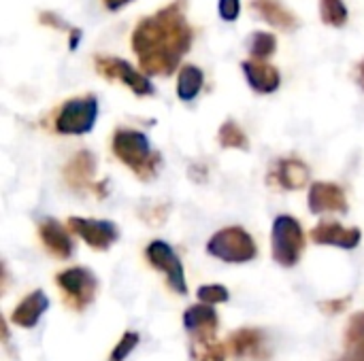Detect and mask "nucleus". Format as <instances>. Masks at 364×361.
<instances>
[{"mask_svg": "<svg viewBox=\"0 0 364 361\" xmlns=\"http://www.w3.org/2000/svg\"><path fill=\"white\" fill-rule=\"evenodd\" d=\"M252 9L273 28L294 30L299 26L296 15L288 6H284L279 0H252Z\"/></svg>", "mask_w": 364, "mask_h": 361, "instance_id": "6ab92c4d", "label": "nucleus"}, {"mask_svg": "<svg viewBox=\"0 0 364 361\" xmlns=\"http://www.w3.org/2000/svg\"><path fill=\"white\" fill-rule=\"evenodd\" d=\"M241 68L250 87L258 94H273L282 85V74L273 64H267L260 60H245Z\"/></svg>", "mask_w": 364, "mask_h": 361, "instance_id": "2eb2a0df", "label": "nucleus"}, {"mask_svg": "<svg viewBox=\"0 0 364 361\" xmlns=\"http://www.w3.org/2000/svg\"><path fill=\"white\" fill-rule=\"evenodd\" d=\"M136 347H139V334H136V332H126V334L119 338V343L115 345V349L111 351L109 361H126L128 360V355H130Z\"/></svg>", "mask_w": 364, "mask_h": 361, "instance_id": "bb28decb", "label": "nucleus"}, {"mask_svg": "<svg viewBox=\"0 0 364 361\" xmlns=\"http://www.w3.org/2000/svg\"><path fill=\"white\" fill-rule=\"evenodd\" d=\"M38 21H41L43 26H51V28H55V30H66V32L73 30L70 26H66V23H64L55 13H51V11H43L41 17H38Z\"/></svg>", "mask_w": 364, "mask_h": 361, "instance_id": "c756f323", "label": "nucleus"}, {"mask_svg": "<svg viewBox=\"0 0 364 361\" xmlns=\"http://www.w3.org/2000/svg\"><path fill=\"white\" fill-rule=\"evenodd\" d=\"M94 66H96L98 74H102L109 81L124 83L136 96H151L156 91L154 83L147 79V74L139 72L130 62H126L122 57H96Z\"/></svg>", "mask_w": 364, "mask_h": 361, "instance_id": "6e6552de", "label": "nucleus"}, {"mask_svg": "<svg viewBox=\"0 0 364 361\" xmlns=\"http://www.w3.org/2000/svg\"><path fill=\"white\" fill-rule=\"evenodd\" d=\"M303 249H305V232H303L301 221L292 215L275 217L273 228H271L273 260L284 268H292L299 264Z\"/></svg>", "mask_w": 364, "mask_h": 361, "instance_id": "7ed1b4c3", "label": "nucleus"}, {"mask_svg": "<svg viewBox=\"0 0 364 361\" xmlns=\"http://www.w3.org/2000/svg\"><path fill=\"white\" fill-rule=\"evenodd\" d=\"M68 34H70V38H68V47L75 51V49L79 47V40H81V30H79V28H73Z\"/></svg>", "mask_w": 364, "mask_h": 361, "instance_id": "7c9ffc66", "label": "nucleus"}, {"mask_svg": "<svg viewBox=\"0 0 364 361\" xmlns=\"http://www.w3.org/2000/svg\"><path fill=\"white\" fill-rule=\"evenodd\" d=\"M356 81H358V85L364 89V60L356 66Z\"/></svg>", "mask_w": 364, "mask_h": 361, "instance_id": "473e14b6", "label": "nucleus"}, {"mask_svg": "<svg viewBox=\"0 0 364 361\" xmlns=\"http://www.w3.org/2000/svg\"><path fill=\"white\" fill-rule=\"evenodd\" d=\"M190 361H226V349L213 340H192Z\"/></svg>", "mask_w": 364, "mask_h": 361, "instance_id": "393cba45", "label": "nucleus"}, {"mask_svg": "<svg viewBox=\"0 0 364 361\" xmlns=\"http://www.w3.org/2000/svg\"><path fill=\"white\" fill-rule=\"evenodd\" d=\"M207 253L226 264H247L256 260L258 247L252 234L239 226L224 228L215 232L207 243Z\"/></svg>", "mask_w": 364, "mask_h": 361, "instance_id": "20e7f679", "label": "nucleus"}, {"mask_svg": "<svg viewBox=\"0 0 364 361\" xmlns=\"http://www.w3.org/2000/svg\"><path fill=\"white\" fill-rule=\"evenodd\" d=\"M228 351L239 357H252V360H264L267 351H264V332L256 330V328H241L237 332H232L228 336Z\"/></svg>", "mask_w": 364, "mask_h": 361, "instance_id": "4468645a", "label": "nucleus"}, {"mask_svg": "<svg viewBox=\"0 0 364 361\" xmlns=\"http://www.w3.org/2000/svg\"><path fill=\"white\" fill-rule=\"evenodd\" d=\"M145 260H147V264L151 268L164 272L166 285L171 287V291H175L177 296H186L188 294L183 264L179 260L177 251L168 243H164V240H151L145 247Z\"/></svg>", "mask_w": 364, "mask_h": 361, "instance_id": "0eeeda50", "label": "nucleus"}, {"mask_svg": "<svg viewBox=\"0 0 364 361\" xmlns=\"http://www.w3.org/2000/svg\"><path fill=\"white\" fill-rule=\"evenodd\" d=\"M38 236L43 247L55 257V260H68L73 255V238L68 234V230L55 221V219H45L38 226Z\"/></svg>", "mask_w": 364, "mask_h": 361, "instance_id": "dca6fc26", "label": "nucleus"}, {"mask_svg": "<svg viewBox=\"0 0 364 361\" xmlns=\"http://www.w3.org/2000/svg\"><path fill=\"white\" fill-rule=\"evenodd\" d=\"M188 0H173L154 15L143 17L132 30L130 43L139 66L147 77L173 74L190 51L194 30L188 21Z\"/></svg>", "mask_w": 364, "mask_h": 361, "instance_id": "f257e3e1", "label": "nucleus"}, {"mask_svg": "<svg viewBox=\"0 0 364 361\" xmlns=\"http://www.w3.org/2000/svg\"><path fill=\"white\" fill-rule=\"evenodd\" d=\"M218 326H220L218 313L207 304L188 306V311L183 313V328L192 340H213Z\"/></svg>", "mask_w": 364, "mask_h": 361, "instance_id": "f8f14e48", "label": "nucleus"}, {"mask_svg": "<svg viewBox=\"0 0 364 361\" xmlns=\"http://www.w3.org/2000/svg\"><path fill=\"white\" fill-rule=\"evenodd\" d=\"M320 19L331 28H343L350 19V11L343 0H320Z\"/></svg>", "mask_w": 364, "mask_h": 361, "instance_id": "b1692460", "label": "nucleus"}, {"mask_svg": "<svg viewBox=\"0 0 364 361\" xmlns=\"http://www.w3.org/2000/svg\"><path fill=\"white\" fill-rule=\"evenodd\" d=\"M55 283L62 291L64 302L77 313L92 304L96 289H98V279L94 277L90 268H83V266H75V268L58 272Z\"/></svg>", "mask_w": 364, "mask_h": 361, "instance_id": "423d86ee", "label": "nucleus"}, {"mask_svg": "<svg viewBox=\"0 0 364 361\" xmlns=\"http://www.w3.org/2000/svg\"><path fill=\"white\" fill-rule=\"evenodd\" d=\"M218 140L224 149H239V151H250V138L247 134L243 132V128L228 119L220 126V132H218Z\"/></svg>", "mask_w": 364, "mask_h": 361, "instance_id": "4be33fe9", "label": "nucleus"}, {"mask_svg": "<svg viewBox=\"0 0 364 361\" xmlns=\"http://www.w3.org/2000/svg\"><path fill=\"white\" fill-rule=\"evenodd\" d=\"M218 13L224 21H237L241 15V0H218Z\"/></svg>", "mask_w": 364, "mask_h": 361, "instance_id": "cd10ccee", "label": "nucleus"}, {"mask_svg": "<svg viewBox=\"0 0 364 361\" xmlns=\"http://www.w3.org/2000/svg\"><path fill=\"white\" fill-rule=\"evenodd\" d=\"M98 119V98L94 94L77 96L66 100L53 121V128L58 134L66 136H83L92 132Z\"/></svg>", "mask_w": 364, "mask_h": 361, "instance_id": "39448f33", "label": "nucleus"}, {"mask_svg": "<svg viewBox=\"0 0 364 361\" xmlns=\"http://www.w3.org/2000/svg\"><path fill=\"white\" fill-rule=\"evenodd\" d=\"M275 177V183L284 189H303L309 181V166L299 157H284L275 164V170H271Z\"/></svg>", "mask_w": 364, "mask_h": 361, "instance_id": "a211bd4d", "label": "nucleus"}, {"mask_svg": "<svg viewBox=\"0 0 364 361\" xmlns=\"http://www.w3.org/2000/svg\"><path fill=\"white\" fill-rule=\"evenodd\" d=\"M49 309V298L45 296V291L36 289V291H30L15 309H13V315H11V321L21 328V330H30L34 328L41 317L47 313Z\"/></svg>", "mask_w": 364, "mask_h": 361, "instance_id": "f3484780", "label": "nucleus"}, {"mask_svg": "<svg viewBox=\"0 0 364 361\" xmlns=\"http://www.w3.org/2000/svg\"><path fill=\"white\" fill-rule=\"evenodd\" d=\"M350 302H352L350 296H346V298H335V300H324V302H320V311L326 313V315H339V313H343V311L350 306Z\"/></svg>", "mask_w": 364, "mask_h": 361, "instance_id": "c85d7f7f", "label": "nucleus"}, {"mask_svg": "<svg viewBox=\"0 0 364 361\" xmlns=\"http://www.w3.org/2000/svg\"><path fill=\"white\" fill-rule=\"evenodd\" d=\"M205 85V72L194 66V64H186L179 68V74H177V96L179 100L183 102H192L200 89Z\"/></svg>", "mask_w": 364, "mask_h": 361, "instance_id": "412c9836", "label": "nucleus"}, {"mask_svg": "<svg viewBox=\"0 0 364 361\" xmlns=\"http://www.w3.org/2000/svg\"><path fill=\"white\" fill-rule=\"evenodd\" d=\"M309 211L314 215H324V213H348V196L343 187L337 183L328 181H316L309 187Z\"/></svg>", "mask_w": 364, "mask_h": 361, "instance_id": "9d476101", "label": "nucleus"}, {"mask_svg": "<svg viewBox=\"0 0 364 361\" xmlns=\"http://www.w3.org/2000/svg\"><path fill=\"white\" fill-rule=\"evenodd\" d=\"M196 298L200 304H207V306H213V304H222V302H228L230 294L224 285H203L198 287L196 291Z\"/></svg>", "mask_w": 364, "mask_h": 361, "instance_id": "a878e982", "label": "nucleus"}, {"mask_svg": "<svg viewBox=\"0 0 364 361\" xmlns=\"http://www.w3.org/2000/svg\"><path fill=\"white\" fill-rule=\"evenodd\" d=\"M343 343V353L337 361H364V313L350 317Z\"/></svg>", "mask_w": 364, "mask_h": 361, "instance_id": "aec40b11", "label": "nucleus"}, {"mask_svg": "<svg viewBox=\"0 0 364 361\" xmlns=\"http://www.w3.org/2000/svg\"><path fill=\"white\" fill-rule=\"evenodd\" d=\"M111 149H113V155L124 166H128L141 181H151L158 177L162 157L158 151L151 149L149 138L141 130L117 128L113 132Z\"/></svg>", "mask_w": 364, "mask_h": 361, "instance_id": "f03ea898", "label": "nucleus"}, {"mask_svg": "<svg viewBox=\"0 0 364 361\" xmlns=\"http://www.w3.org/2000/svg\"><path fill=\"white\" fill-rule=\"evenodd\" d=\"M247 51L252 55V60H260L264 62L267 57H271L277 51V38L271 32H252L247 38Z\"/></svg>", "mask_w": 364, "mask_h": 361, "instance_id": "5701e85b", "label": "nucleus"}, {"mask_svg": "<svg viewBox=\"0 0 364 361\" xmlns=\"http://www.w3.org/2000/svg\"><path fill=\"white\" fill-rule=\"evenodd\" d=\"M94 172H96V157L90 149H81L77 151L64 166L62 174H64V181L68 187L81 191V189H87L92 187V179H94Z\"/></svg>", "mask_w": 364, "mask_h": 361, "instance_id": "ddd939ff", "label": "nucleus"}, {"mask_svg": "<svg viewBox=\"0 0 364 361\" xmlns=\"http://www.w3.org/2000/svg\"><path fill=\"white\" fill-rule=\"evenodd\" d=\"M309 238L316 245H326V247L352 251L360 245L363 232L358 228H343L339 221H322L309 232Z\"/></svg>", "mask_w": 364, "mask_h": 361, "instance_id": "9b49d317", "label": "nucleus"}, {"mask_svg": "<svg viewBox=\"0 0 364 361\" xmlns=\"http://www.w3.org/2000/svg\"><path fill=\"white\" fill-rule=\"evenodd\" d=\"M105 2V6L109 9V11H119L122 6H126L128 2H132V0H102Z\"/></svg>", "mask_w": 364, "mask_h": 361, "instance_id": "2f4dec72", "label": "nucleus"}, {"mask_svg": "<svg viewBox=\"0 0 364 361\" xmlns=\"http://www.w3.org/2000/svg\"><path fill=\"white\" fill-rule=\"evenodd\" d=\"M68 228L81 238L85 240L87 247H92L94 251H107L111 249L117 238H119V230L113 221L109 219H90V217H70Z\"/></svg>", "mask_w": 364, "mask_h": 361, "instance_id": "1a4fd4ad", "label": "nucleus"}]
</instances>
